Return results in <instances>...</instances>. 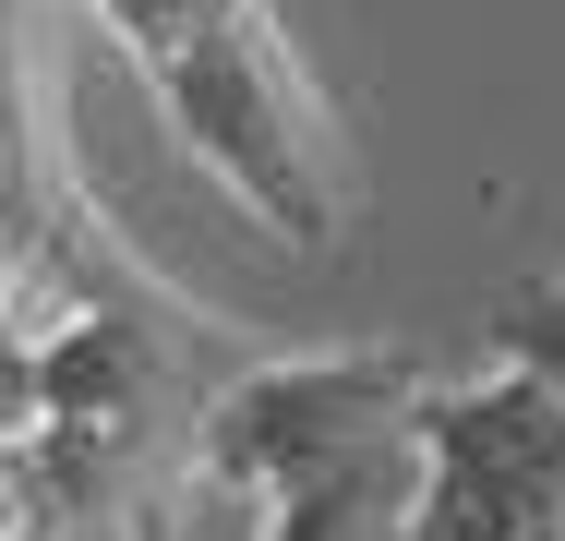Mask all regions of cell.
<instances>
[{"mask_svg":"<svg viewBox=\"0 0 565 541\" xmlns=\"http://www.w3.org/2000/svg\"><path fill=\"white\" fill-rule=\"evenodd\" d=\"M193 145V169L241 216H265L289 253H338L349 229V132L301 73L277 0H85Z\"/></svg>","mask_w":565,"mask_h":541,"instance_id":"6da1fadb","label":"cell"},{"mask_svg":"<svg viewBox=\"0 0 565 541\" xmlns=\"http://www.w3.org/2000/svg\"><path fill=\"white\" fill-rule=\"evenodd\" d=\"M434 397L422 349H301V361H241L217 397L193 410V494L228 506H289L301 481L349 469L361 445H397Z\"/></svg>","mask_w":565,"mask_h":541,"instance_id":"7a4b0ae2","label":"cell"},{"mask_svg":"<svg viewBox=\"0 0 565 541\" xmlns=\"http://www.w3.org/2000/svg\"><path fill=\"white\" fill-rule=\"evenodd\" d=\"M409 481H422L409 433H397V445H361L349 469L301 481V494L265 518V541H397V518H409Z\"/></svg>","mask_w":565,"mask_h":541,"instance_id":"3957f363","label":"cell"},{"mask_svg":"<svg viewBox=\"0 0 565 541\" xmlns=\"http://www.w3.org/2000/svg\"><path fill=\"white\" fill-rule=\"evenodd\" d=\"M493 361L565 397V277H530V289L493 301Z\"/></svg>","mask_w":565,"mask_h":541,"instance_id":"277c9868","label":"cell"}]
</instances>
